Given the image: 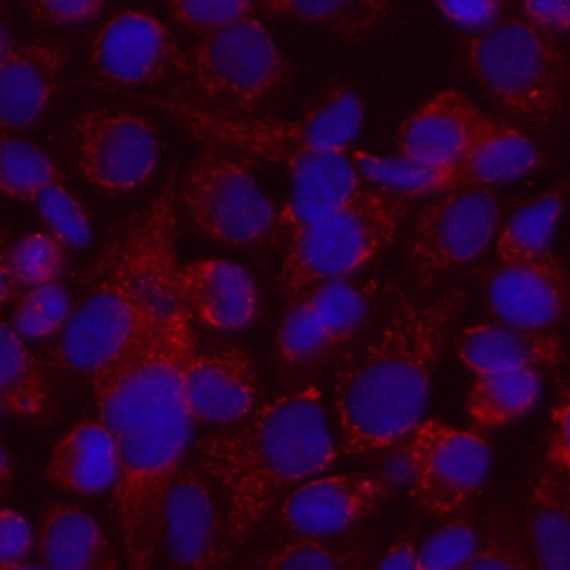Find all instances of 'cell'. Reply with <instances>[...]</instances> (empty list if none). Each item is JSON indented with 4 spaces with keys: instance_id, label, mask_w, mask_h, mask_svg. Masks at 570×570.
<instances>
[{
    "instance_id": "cell-1",
    "label": "cell",
    "mask_w": 570,
    "mask_h": 570,
    "mask_svg": "<svg viewBox=\"0 0 570 570\" xmlns=\"http://www.w3.org/2000/svg\"><path fill=\"white\" fill-rule=\"evenodd\" d=\"M174 276L125 347L89 376L100 423L116 450L111 492L125 570H151L163 501L189 443L183 379L198 341Z\"/></svg>"
},
{
    "instance_id": "cell-2",
    "label": "cell",
    "mask_w": 570,
    "mask_h": 570,
    "mask_svg": "<svg viewBox=\"0 0 570 570\" xmlns=\"http://www.w3.org/2000/svg\"><path fill=\"white\" fill-rule=\"evenodd\" d=\"M465 305L463 287L430 301L396 283L387 287L376 327L336 363L332 412L343 452L387 450L421 423L434 367Z\"/></svg>"
},
{
    "instance_id": "cell-3",
    "label": "cell",
    "mask_w": 570,
    "mask_h": 570,
    "mask_svg": "<svg viewBox=\"0 0 570 570\" xmlns=\"http://www.w3.org/2000/svg\"><path fill=\"white\" fill-rule=\"evenodd\" d=\"M336 456L314 383L292 387L238 425L196 441V465L223 499L234 552L261 528L285 490L327 470Z\"/></svg>"
},
{
    "instance_id": "cell-4",
    "label": "cell",
    "mask_w": 570,
    "mask_h": 570,
    "mask_svg": "<svg viewBox=\"0 0 570 570\" xmlns=\"http://www.w3.org/2000/svg\"><path fill=\"white\" fill-rule=\"evenodd\" d=\"M176 183L169 178L102 249L91 287L49 350L58 370L91 376L116 356L176 272Z\"/></svg>"
},
{
    "instance_id": "cell-5",
    "label": "cell",
    "mask_w": 570,
    "mask_h": 570,
    "mask_svg": "<svg viewBox=\"0 0 570 570\" xmlns=\"http://www.w3.org/2000/svg\"><path fill=\"white\" fill-rule=\"evenodd\" d=\"M463 65L514 122L552 129L566 111L570 65L557 36L521 16L497 20L463 42Z\"/></svg>"
},
{
    "instance_id": "cell-6",
    "label": "cell",
    "mask_w": 570,
    "mask_h": 570,
    "mask_svg": "<svg viewBox=\"0 0 570 570\" xmlns=\"http://www.w3.org/2000/svg\"><path fill=\"white\" fill-rule=\"evenodd\" d=\"M289 62L254 16L203 33L183 51L178 94L200 107L261 116L289 85Z\"/></svg>"
},
{
    "instance_id": "cell-7",
    "label": "cell",
    "mask_w": 570,
    "mask_h": 570,
    "mask_svg": "<svg viewBox=\"0 0 570 570\" xmlns=\"http://www.w3.org/2000/svg\"><path fill=\"white\" fill-rule=\"evenodd\" d=\"M414 200L410 194L363 185L341 209L287 243L278 276L281 292L294 298L370 263L392 243Z\"/></svg>"
},
{
    "instance_id": "cell-8",
    "label": "cell",
    "mask_w": 570,
    "mask_h": 570,
    "mask_svg": "<svg viewBox=\"0 0 570 570\" xmlns=\"http://www.w3.org/2000/svg\"><path fill=\"white\" fill-rule=\"evenodd\" d=\"M125 96L154 105L183 127L203 147L229 149L249 160H267L289 171L294 183L330 180L356 174L347 151H316L301 118L281 120L267 114L240 116L200 107L178 94H138L122 89Z\"/></svg>"
},
{
    "instance_id": "cell-9",
    "label": "cell",
    "mask_w": 570,
    "mask_h": 570,
    "mask_svg": "<svg viewBox=\"0 0 570 570\" xmlns=\"http://www.w3.org/2000/svg\"><path fill=\"white\" fill-rule=\"evenodd\" d=\"M180 200L216 243L249 247L274 234L278 209L256 185L254 160L236 151L203 147L180 178Z\"/></svg>"
},
{
    "instance_id": "cell-10",
    "label": "cell",
    "mask_w": 570,
    "mask_h": 570,
    "mask_svg": "<svg viewBox=\"0 0 570 570\" xmlns=\"http://www.w3.org/2000/svg\"><path fill=\"white\" fill-rule=\"evenodd\" d=\"M367 301L347 281H325L289 298L274 336V358L292 387L312 383L363 334Z\"/></svg>"
},
{
    "instance_id": "cell-11",
    "label": "cell",
    "mask_w": 570,
    "mask_h": 570,
    "mask_svg": "<svg viewBox=\"0 0 570 570\" xmlns=\"http://www.w3.org/2000/svg\"><path fill=\"white\" fill-rule=\"evenodd\" d=\"M499 216V198L488 187L450 189L423 205L407 249L414 285L430 289L450 272L479 258L497 232Z\"/></svg>"
},
{
    "instance_id": "cell-12",
    "label": "cell",
    "mask_w": 570,
    "mask_h": 570,
    "mask_svg": "<svg viewBox=\"0 0 570 570\" xmlns=\"http://www.w3.org/2000/svg\"><path fill=\"white\" fill-rule=\"evenodd\" d=\"M401 443L410 494L434 517L459 514L488 476L490 448L472 430L428 419Z\"/></svg>"
},
{
    "instance_id": "cell-13",
    "label": "cell",
    "mask_w": 570,
    "mask_h": 570,
    "mask_svg": "<svg viewBox=\"0 0 570 570\" xmlns=\"http://www.w3.org/2000/svg\"><path fill=\"white\" fill-rule=\"evenodd\" d=\"M67 149L89 185L107 194H127L151 176L158 160V136L145 116L100 107L73 118Z\"/></svg>"
},
{
    "instance_id": "cell-14",
    "label": "cell",
    "mask_w": 570,
    "mask_h": 570,
    "mask_svg": "<svg viewBox=\"0 0 570 570\" xmlns=\"http://www.w3.org/2000/svg\"><path fill=\"white\" fill-rule=\"evenodd\" d=\"M158 550L167 570H227L232 563L223 499L196 461L180 465L165 494Z\"/></svg>"
},
{
    "instance_id": "cell-15",
    "label": "cell",
    "mask_w": 570,
    "mask_h": 570,
    "mask_svg": "<svg viewBox=\"0 0 570 570\" xmlns=\"http://www.w3.org/2000/svg\"><path fill=\"white\" fill-rule=\"evenodd\" d=\"M89 58L100 78L127 91L178 80L183 67V49L174 33L140 9L111 16L96 31Z\"/></svg>"
},
{
    "instance_id": "cell-16",
    "label": "cell",
    "mask_w": 570,
    "mask_h": 570,
    "mask_svg": "<svg viewBox=\"0 0 570 570\" xmlns=\"http://www.w3.org/2000/svg\"><path fill=\"white\" fill-rule=\"evenodd\" d=\"M483 296L494 321L505 325L554 332L570 318V274L550 249L492 267L483 278Z\"/></svg>"
},
{
    "instance_id": "cell-17",
    "label": "cell",
    "mask_w": 570,
    "mask_h": 570,
    "mask_svg": "<svg viewBox=\"0 0 570 570\" xmlns=\"http://www.w3.org/2000/svg\"><path fill=\"white\" fill-rule=\"evenodd\" d=\"M191 423L232 428L245 421L261 399L252 354L234 343L196 347L183 379Z\"/></svg>"
},
{
    "instance_id": "cell-18",
    "label": "cell",
    "mask_w": 570,
    "mask_h": 570,
    "mask_svg": "<svg viewBox=\"0 0 570 570\" xmlns=\"http://www.w3.org/2000/svg\"><path fill=\"white\" fill-rule=\"evenodd\" d=\"M390 485L374 474H330L312 479L287 492L276 510V521L296 537L327 539L345 534L374 514L387 499Z\"/></svg>"
},
{
    "instance_id": "cell-19",
    "label": "cell",
    "mask_w": 570,
    "mask_h": 570,
    "mask_svg": "<svg viewBox=\"0 0 570 570\" xmlns=\"http://www.w3.org/2000/svg\"><path fill=\"white\" fill-rule=\"evenodd\" d=\"M178 301L191 323L234 332L252 325L261 314V296L249 272L225 258H200L178 265Z\"/></svg>"
},
{
    "instance_id": "cell-20",
    "label": "cell",
    "mask_w": 570,
    "mask_h": 570,
    "mask_svg": "<svg viewBox=\"0 0 570 570\" xmlns=\"http://www.w3.org/2000/svg\"><path fill=\"white\" fill-rule=\"evenodd\" d=\"M485 120L488 116L465 94L445 89L401 122L396 154L445 171L465 156Z\"/></svg>"
},
{
    "instance_id": "cell-21",
    "label": "cell",
    "mask_w": 570,
    "mask_h": 570,
    "mask_svg": "<svg viewBox=\"0 0 570 570\" xmlns=\"http://www.w3.org/2000/svg\"><path fill=\"white\" fill-rule=\"evenodd\" d=\"M456 356L470 372H474V376L508 370L541 372L566 361V345L559 332L523 330L488 321L461 332Z\"/></svg>"
},
{
    "instance_id": "cell-22",
    "label": "cell",
    "mask_w": 570,
    "mask_h": 570,
    "mask_svg": "<svg viewBox=\"0 0 570 570\" xmlns=\"http://www.w3.org/2000/svg\"><path fill=\"white\" fill-rule=\"evenodd\" d=\"M65 49L56 42L11 47L0 62V131L29 127L58 91Z\"/></svg>"
},
{
    "instance_id": "cell-23",
    "label": "cell",
    "mask_w": 570,
    "mask_h": 570,
    "mask_svg": "<svg viewBox=\"0 0 570 570\" xmlns=\"http://www.w3.org/2000/svg\"><path fill=\"white\" fill-rule=\"evenodd\" d=\"M543 163V149L523 129L488 116L465 156L443 171V191L463 187L490 189V185L525 176Z\"/></svg>"
},
{
    "instance_id": "cell-24",
    "label": "cell",
    "mask_w": 570,
    "mask_h": 570,
    "mask_svg": "<svg viewBox=\"0 0 570 570\" xmlns=\"http://www.w3.org/2000/svg\"><path fill=\"white\" fill-rule=\"evenodd\" d=\"M38 554L45 570H120L105 530L87 510L71 503H53L45 510Z\"/></svg>"
},
{
    "instance_id": "cell-25",
    "label": "cell",
    "mask_w": 570,
    "mask_h": 570,
    "mask_svg": "<svg viewBox=\"0 0 570 570\" xmlns=\"http://www.w3.org/2000/svg\"><path fill=\"white\" fill-rule=\"evenodd\" d=\"M45 476L73 494H100L114 488L116 450L100 419H87L67 430L51 448Z\"/></svg>"
},
{
    "instance_id": "cell-26",
    "label": "cell",
    "mask_w": 570,
    "mask_h": 570,
    "mask_svg": "<svg viewBox=\"0 0 570 570\" xmlns=\"http://www.w3.org/2000/svg\"><path fill=\"white\" fill-rule=\"evenodd\" d=\"M523 532L539 570H570V497L548 463L534 476Z\"/></svg>"
},
{
    "instance_id": "cell-27",
    "label": "cell",
    "mask_w": 570,
    "mask_h": 570,
    "mask_svg": "<svg viewBox=\"0 0 570 570\" xmlns=\"http://www.w3.org/2000/svg\"><path fill=\"white\" fill-rule=\"evenodd\" d=\"M372 550L361 534L327 539L294 537L258 552L243 570H372Z\"/></svg>"
},
{
    "instance_id": "cell-28",
    "label": "cell",
    "mask_w": 570,
    "mask_h": 570,
    "mask_svg": "<svg viewBox=\"0 0 570 570\" xmlns=\"http://www.w3.org/2000/svg\"><path fill=\"white\" fill-rule=\"evenodd\" d=\"M49 385L24 341L0 321V405L4 412L42 421L49 412Z\"/></svg>"
},
{
    "instance_id": "cell-29",
    "label": "cell",
    "mask_w": 570,
    "mask_h": 570,
    "mask_svg": "<svg viewBox=\"0 0 570 570\" xmlns=\"http://www.w3.org/2000/svg\"><path fill=\"white\" fill-rule=\"evenodd\" d=\"M541 372L508 370L476 374L465 410L479 428H501L523 416L539 399Z\"/></svg>"
},
{
    "instance_id": "cell-30",
    "label": "cell",
    "mask_w": 570,
    "mask_h": 570,
    "mask_svg": "<svg viewBox=\"0 0 570 570\" xmlns=\"http://www.w3.org/2000/svg\"><path fill=\"white\" fill-rule=\"evenodd\" d=\"M365 105L358 89L345 80L323 85L301 114L316 151H347L363 125Z\"/></svg>"
},
{
    "instance_id": "cell-31",
    "label": "cell",
    "mask_w": 570,
    "mask_h": 570,
    "mask_svg": "<svg viewBox=\"0 0 570 570\" xmlns=\"http://www.w3.org/2000/svg\"><path fill=\"white\" fill-rule=\"evenodd\" d=\"M566 187V183L557 185L543 196L519 207L508 218L497 238L499 263H519L548 252L563 209Z\"/></svg>"
},
{
    "instance_id": "cell-32",
    "label": "cell",
    "mask_w": 570,
    "mask_h": 570,
    "mask_svg": "<svg viewBox=\"0 0 570 570\" xmlns=\"http://www.w3.org/2000/svg\"><path fill=\"white\" fill-rule=\"evenodd\" d=\"M361 187L363 183L358 174L314 183H294L289 198L276 212L274 234L287 245L303 229L316 225L318 220L341 209Z\"/></svg>"
},
{
    "instance_id": "cell-33",
    "label": "cell",
    "mask_w": 570,
    "mask_h": 570,
    "mask_svg": "<svg viewBox=\"0 0 570 570\" xmlns=\"http://www.w3.org/2000/svg\"><path fill=\"white\" fill-rule=\"evenodd\" d=\"M530 566L532 557L519 519L503 503L490 505L476 530L468 570H530Z\"/></svg>"
},
{
    "instance_id": "cell-34",
    "label": "cell",
    "mask_w": 570,
    "mask_h": 570,
    "mask_svg": "<svg viewBox=\"0 0 570 570\" xmlns=\"http://www.w3.org/2000/svg\"><path fill=\"white\" fill-rule=\"evenodd\" d=\"M256 11L265 13H285L301 20L318 22L345 38H361L370 33L379 22L390 13L387 2H367V0H343V2H263L254 4Z\"/></svg>"
},
{
    "instance_id": "cell-35",
    "label": "cell",
    "mask_w": 570,
    "mask_h": 570,
    "mask_svg": "<svg viewBox=\"0 0 570 570\" xmlns=\"http://www.w3.org/2000/svg\"><path fill=\"white\" fill-rule=\"evenodd\" d=\"M49 183H62L58 165L33 142L0 134V194L29 203Z\"/></svg>"
},
{
    "instance_id": "cell-36",
    "label": "cell",
    "mask_w": 570,
    "mask_h": 570,
    "mask_svg": "<svg viewBox=\"0 0 570 570\" xmlns=\"http://www.w3.org/2000/svg\"><path fill=\"white\" fill-rule=\"evenodd\" d=\"M350 160L363 185L410 194L414 198L443 191L441 169L416 165L399 154L374 156L367 151H350Z\"/></svg>"
},
{
    "instance_id": "cell-37",
    "label": "cell",
    "mask_w": 570,
    "mask_h": 570,
    "mask_svg": "<svg viewBox=\"0 0 570 570\" xmlns=\"http://www.w3.org/2000/svg\"><path fill=\"white\" fill-rule=\"evenodd\" d=\"M73 307L71 292L56 281L27 289L18 298L9 325L22 341L56 338L71 318Z\"/></svg>"
},
{
    "instance_id": "cell-38",
    "label": "cell",
    "mask_w": 570,
    "mask_h": 570,
    "mask_svg": "<svg viewBox=\"0 0 570 570\" xmlns=\"http://www.w3.org/2000/svg\"><path fill=\"white\" fill-rule=\"evenodd\" d=\"M67 263L62 247L49 232H29L9 247V269L18 289L56 283Z\"/></svg>"
},
{
    "instance_id": "cell-39",
    "label": "cell",
    "mask_w": 570,
    "mask_h": 570,
    "mask_svg": "<svg viewBox=\"0 0 570 570\" xmlns=\"http://www.w3.org/2000/svg\"><path fill=\"white\" fill-rule=\"evenodd\" d=\"M29 203L47 225V232L62 247H85L91 243L89 218L78 198L62 183L40 187Z\"/></svg>"
},
{
    "instance_id": "cell-40",
    "label": "cell",
    "mask_w": 570,
    "mask_h": 570,
    "mask_svg": "<svg viewBox=\"0 0 570 570\" xmlns=\"http://www.w3.org/2000/svg\"><path fill=\"white\" fill-rule=\"evenodd\" d=\"M474 543L476 530L470 514H454L421 543L414 570H468Z\"/></svg>"
},
{
    "instance_id": "cell-41",
    "label": "cell",
    "mask_w": 570,
    "mask_h": 570,
    "mask_svg": "<svg viewBox=\"0 0 570 570\" xmlns=\"http://www.w3.org/2000/svg\"><path fill=\"white\" fill-rule=\"evenodd\" d=\"M171 18L191 31L209 33L227 27L240 18L252 16L254 4L247 0H220V2H196V0H174L167 4Z\"/></svg>"
},
{
    "instance_id": "cell-42",
    "label": "cell",
    "mask_w": 570,
    "mask_h": 570,
    "mask_svg": "<svg viewBox=\"0 0 570 570\" xmlns=\"http://www.w3.org/2000/svg\"><path fill=\"white\" fill-rule=\"evenodd\" d=\"M548 465L570 472V385L557 383V403L552 407V428L548 436Z\"/></svg>"
},
{
    "instance_id": "cell-43",
    "label": "cell",
    "mask_w": 570,
    "mask_h": 570,
    "mask_svg": "<svg viewBox=\"0 0 570 570\" xmlns=\"http://www.w3.org/2000/svg\"><path fill=\"white\" fill-rule=\"evenodd\" d=\"M33 22L42 24H76L96 18L105 4L98 0H40L24 4Z\"/></svg>"
},
{
    "instance_id": "cell-44",
    "label": "cell",
    "mask_w": 570,
    "mask_h": 570,
    "mask_svg": "<svg viewBox=\"0 0 570 570\" xmlns=\"http://www.w3.org/2000/svg\"><path fill=\"white\" fill-rule=\"evenodd\" d=\"M31 541L29 521L11 508H0V563L22 561L31 550Z\"/></svg>"
},
{
    "instance_id": "cell-45",
    "label": "cell",
    "mask_w": 570,
    "mask_h": 570,
    "mask_svg": "<svg viewBox=\"0 0 570 570\" xmlns=\"http://www.w3.org/2000/svg\"><path fill=\"white\" fill-rule=\"evenodd\" d=\"M521 11L525 20L552 36L570 31V0H532L523 2Z\"/></svg>"
},
{
    "instance_id": "cell-46",
    "label": "cell",
    "mask_w": 570,
    "mask_h": 570,
    "mask_svg": "<svg viewBox=\"0 0 570 570\" xmlns=\"http://www.w3.org/2000/svg\"><path fill=\"white\" fill-rule=\"evenodd\" d=\"M436 9L456 24L463 27H490L497 22L501 4L494 0L479 2H436Z\"/></svg>"
},
{
    "instance_id": "cell-47",
    "label": "cell",
    "mask_w": 570,
    "mask_h": 570,
    "mask_svg": "<svg viewBox=\"0 0 570 570\" xmlns=\"http://www.w3.org/2000/svg\"><path fill=\"white\" fill-rule=\"evenodd\" d=\"M416 559V528H410L392 541L381 561L372 570H414Z\"/></svg>"
},
{
    "instance_id": "cell-48",
    "label": "cell",
    "mask_w": 570,
    "mask_h": 570,
    "mask_svg": "<svg viewBox=\"0 0 570 570\" xmlns=\"http://www.w3.org/2000/svg\"><path fill=\"white\" fill-rule=\"evenodd\" d=\"M18 287L13 283L11 269H9V245H7V236L4 229L0 225V307H4L7 303H11L18 296Z\"/></svg>"
},
{
    "instance_id": "cell-49",
    "label": "cell",
    "mask_w": 570,
    "mask_h": 570,
    "mask_svg": "<svg viewBox=\"0 0 570 570\" xmlns=\"http://www.w3.org/2000/svg\"><path fill=\"white\" fill-rule=\"evenodd\" d=\"M11 476H13V468H11V459L7 448L0 441V499L7 494L9 485H11Z\"/></svg>"
},
{
    "instance_id": "cell-50",
    "label": "cell",
    "mask_w": 570,
    "mask_h": 570,
    "mask_svg": "<svg viewBox=\"0 0 570 570\" xmlns=\"http://www.w3.org/2000/svg\"><path fill=\"white\" fill-rule=\"evenodd\" d=\"M0 570H45V568L33 566L29 561H7V563H0Z\"/></svg>"
},
{
    "instance_id": "cell-51",
    "label": "cell",
    "mask_w": 570,
    "mask_h": 570,
    "mask_svg": "<svg viewBox=\"0 0 570 570\" xmlns=\"http://www.w3.org/2000/svg\"><path fill=\"white\" fill-rule=\"evenodd\" d=\"M11 51V45H9V38H7V31L2 29L0 24V62L7 58V53Z\"/></svg>"
},
{
    "instance_id": "cell-52",
    "label": "cell",
    "mask_w": 570,
    "mask_h": 570,
    "mask_svg": "<svg viewBox=\"0 0 570 570\" xmlns=\"http://www.w3.org/2000/svg\"><path fill=\"white\" fill-rule=\"evenodd\" d=\"M557 472L561 474L563 485H566V492H568V497H570V472H566V470H557Z\"/></svg>"
},
{
    "instance_id": "cell-53",
    "label": "cell",
    "mask_w": 570,
    "mask_h": 570,
    "mask_svg": "<svg viewBox=\"0 0 570 570\" xmlns=\"http://www.w3.org/2000/svg\"><path fill=\"white\" fill-rule=\"evenodd\" d=\"M2 412H4V410H2V405H0V416H2Z\"/></svg>"
}]
</instances>
